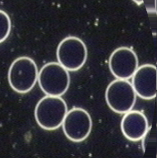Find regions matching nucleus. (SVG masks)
Listing matches in <instances>:
<instances>
[{
	"label": "nucleus",
	"mask_w": 157,
	"mask_h": 158,
	"mask_svg": "<svg viewBox=\"0 0 157 158\" xmlns=\"http://www.w3.org/2000/svg\"><path fill=\"white\" fill-rule=\"evenodd\" d=\"M67 111L66 102L61 97L47 95L37 104L35 119L42 129L53 131L62 124Z\"/></svg>",
	"instance_id": "nucleus-1"
},
{
	"label": "nucleus",
	"mask_w": 157,
	"mask_h": 158,
	"mask_svg": "<svg viewBox=\"0 0 157 158\" xmlns=\"http://www.w3.org/2000/svg\"><path fill=\"white\" fill-rule=\"evenodd\" d=\"M38 71L35 61L30 57L21 56L11 64L8 81L11 88L19 94L32 90L37 81Z\"/></svg>",
	"instance_id": "nucleus-2"
},
{
	"label": "nucleus",
	"mask_w": 157,
	"mask_h": 158,
	"mask_svg": "<svg viewBox=\"0 0 157 158\" xmlns=\"http://www.w3.org/2000/svg\"><path fill=\"white\" fill-rule=\"evenodd\" d=\"M37 81L41 89L47 95L61 97L69 88L70 74L59 63L51 62L41 68Z\"/></svg>",
	"instance_id": "nucleus-3"
},
{
	"label": "nucleus",
	"mask_w": 157,
	"mask_h": 158,
	"mask_svg": "<svg viewBox=\"0 0 157 158\" xmlns=\"http://www.w3.org/2000/svg\"><path fill=\"white\" fill-rule=\"evenodd\" d=\"M105 98L111 109L116 113L125 114L134 106L136 94L128 80L117 79L108 85Z\"/></svg>",
	"instance_id": "nucleus-4"
},
{
	"label": "nucleus",
	"mask_w": 157,
	"mask_h": 158,
	"mask_svg": "<svg viewBox=\"0 0 157 158\" xmlns=\"http://www.w3.org/2000/svg\"><path fill=\"white\" fill-rule=\"evenodd\" d=\"M56 55L59 64L65 69L68 71H77L86 62L87 48L81 39L71 36L60 42Z\"/></svg>",
	"instance_id": "nucleus-5"
},
{
	"label": "nucleus",
	"mask_w": 157,
	"mask_h": 158,
	"mask_svg": "<svg viewBox=\"0 0 157 158\" xmlns=\"http://www.w3.org/2000/svg\"><path fill=\"white\" fill-rule=\"evenodd\" d=\"M62 125L64 133L69 140L80 143L90 135L92 128V119L85 110L74 108L67 111Z\"/></svg>",
	"instance_id": "nucleus-6"
},
{
	"label": "nucleus",
	"mask_w": 157,
	"mask_h": 158,
	"mask_svg": "<svg viewBox=\"0 0 157 158\" xmlns=\"http://www.w3.org/2000/svg\"><path fill=\"white\" fill-rule=\"evenodd\" d=\"M138 66L137 55L132 49L127 47H121L114 50L109 60L110 70L118 79L131 78Z\"/></svg>",
	"instance_id": "nucleus-7"
},
{
	"label": "nucleus",
	"mask_w": 157,
	"mask_h": 158,
	"mask_svg": "<svg viewBox=\"0 0 157 158\" xmlns=\"http://www.w3.org/2000/svg\"><path fill=\"white\" fill-rule=\"evenodd\" d=\"M132 78V85L138 96L146 100L156 98L157 69L155 65L146 64L138 67Z\"/></svg>",
	"instance_id": "nucleus-8"
},
{
	"label": "nucleus",
	"mask_w": 157,
	"mask_h": 158,
	"mask_svg": "<svg viewBox=\"0 0 157 158\" xmlns=\"http://www.w3.org/2000/svg\"><path fill=\"white\" fill-rule=\"evenodd\" d=\"M121 128L124 135L130 141L142 140L148 132V123L145 115L138 110L125 113L122 119Z\"/></svg>",
	"instance_id": "nucleus-9"
},
{
	"label": "nucleus",
	"mask_w": 157,
	"mask_h": 158,
	"mask_svg": "<svg viewBox=\"0 0 157 158\" xmlns=\"http://www.w3.org/2000/svg\"><path fill=\"white\" fill-rule=\"evenodd\" d=\"M11 29V19L9 15L4 11L0 10V43L8 38Z\"/></svg>",
	"instance_id": "nucleus-10"
}]
</instances>
